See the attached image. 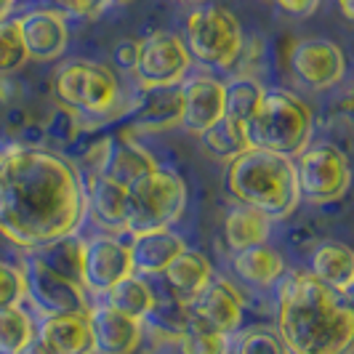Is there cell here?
<instances>
[{"label": "cell", "instance_id": "2", "mask_svg": "<svg viewBox=\"0 0 354 354\" xmlns=\"http://www.w3.org/2000/svg\"><path fill=\"white\" fill-rule=\"evenodd\" d=\"M277 288V336L288 354H349L354 312L309 272L283 274Z\"/></svg>", "mask_w": 354, "mask_h": 354}, {"label": "cell", "instance_id": "24", "mask_svg": "<svg viewBox=\"0 0 354 354\" xmlns=\"http://www.w3.org/2000/svg\"><path fill=\"white\" fill-rule=\"evenodd\" d=\"M234 272L243 283L253 288H269L285 274V261L277 250L264 243L245 250H234Z\"/></svg>", "mask_w": 354, "mask_h": 354}, {"label": "cell", "instance_id": "38", "mask_svg": "<svg viewBox=\"0 0 354 354\" xmlns=\"http://www.w3.org/2000/svg\"><path fill=\"white\" fill-rule=\"evenodd\" d=\"M17 83L8 80V77H0V104H8L14 96H17Z\"/></svg>", "mask_w": 354, "mask_h": 354}, {"label": "cell", "instance_id": "25", "mask_svg": "<svg viewBox=\"0 0 354 354\" xmlns=\"http://www.w3.org/2000/svg\"><path fill=\"white\" fill-rule=\"evenodd\" d=\"M272 232V218L250 205H237L227 213L224 234L232 250H245L253 245H264Z\"/></svg>", "mask_w": 354, "mask_h": 354}, {"label": "cell", "instance_id": "39", "mask_svg": "<svg viewBox=\"0 0 354 354\" xmlns=\"http://www.w3.org/2000/svg\"><path fill=\"white\" fill-rule=\"evenodd\" d=\"M338 8H341V14H344L346 21H352L354 19V3L352 0H338Z\"/></svg>", "mask_w": 354, "mask_h": 354}, {"label": "cell", "instance_id": "36", "mask_svg": "<svg viewBox=\"0 0 354 354\" xmlns=\"http://www.w3.org/2000/svg\"><path fill=\"white\" fill-rule=\"evenodd\" d=\"M136 48H139L136 40H123V43H118V46L112 48L115 64H118L120 70H133V64H136Z\"/></svg>", "mask_w": 354, "mask_h": 354}, {"label": "cell", "instance_id": "26", "mask_svg": "<svg viewBox=\"0 0 354 354\" xmlns=\"http://www.w3.org/2000/svg\"><path fill=\"white\" fill-rule=\"evenodd\" d=\"M106 299H109L112 309L123 312L128 317L139 319V322H144V319L155 312V306H158V299H155L152 288L147 285V280L136 277V274H128L118 285H112L106 290Z\"/></svg>", "mask_w": 354, "mask_h": 354}, {"label": "cell", "instance_id": "27", "mask_svg": "<svg viewBox=\"0 0 354 354\" xmlns=\"http://www.w3.org/2000/svg\"><path fill=\"white\" fill-rule=\"evenodd\" d=\"M176 346L178 354H230V336L187 312L176 333Z\"/></svg>", "mask_w": 354, "mask_h": 354}, {"label": "cell", "instance_id": "35", "mask_svg": "<svg viewBox=\"0 0 354 354\" xmlns=\"http://www.w3.org/2000/svg\"><path fill=\"white\" fill-rule=\"evenodd\" d=\"M53 3H56L59 8L75 14V17H93V14H99L102 6H104V0H53Z\"/></svg>", "mask_w": 354, "mask_h": 354}, {"label": "cell", "instance_id": "21", "mask_svg": "<svg viewBox=\"0 0 354 354\" xmlns=\"http://www.w3.org/2000/svg\"><path fill=\"white\" fill-rule=\"evenodd\" d=\"M309 274H315L338 296H349L354 285V253L344 243H322L312 256Z\"/></svg>", "mask_w": 354, "mask_h": 354}, {"label": "cell", "instance_id": "28", "mask_svg": "<svg viewBox=\"0 0 354 354\" xmlns=\"http://www.w3.org/2000/svg\"><path fill=\"white\" fill-rule=\"evenodd\" d=\"M200 142H203V149L211 152L213 158L227 160L237 158L240 152L250 149L248 147V133H245V123L240 120H232V118H221L218 123H213L211 128H205L200 133Z\"/></svg>", "mask_w": 354, "mask_h": 354}, {"label": "cell", "instance_id": "13", "mask_svg": "<svg viewBox=\"0 0 354 354\" xmlns=\"http://www.w3.org/2000/svg\"><path fill=\"white\" fill-rule=\"evenodd\" d=\"M88 328L93 354H136L142 346V322L109 304L88 309Z\"/></svg>", "mask_w": 354, "mask_h": 354}, {"label": "cell", "instance_id": "16", "mask_svg": "<svg viewBox=\"0 0 354 354\" xmlns=\"http://www.w3.org/2000/svg\"><path fill=\"white\" fill-rule=\"evenodd\" d=\"M224 118V83L213 77H192L181 86V115L178 123L192 133H203L205 128Z\"/></svg>", "mask_w": 354, "mask_h": 354}, {"label": "cell", "instance_id": "41", "mask_svg": "<svg viewBox=\"0 0 354 354\" xmlns=\"http://www.w3.org/2000/svg\"><path fill=\"white\" fill-rule=\"evenodd\" d=\"M11 6H14V0H0V21L8 17V11H11Z\"/></svg>", "mask_w": 354, "mask_h": 354}, {"label": "cell", "instance_id": "37", "mask_svg": "<svg viewBox=\"0 0 354 354\" xmlns=\"http://www.w3.org/2000/svg\"><path fill=\"white\" fill-rule=\"evenodd\" d=\"M274 3L290 17H309V14L317 11L319 6V0H274Z\"/></svg>", "mask_w": 354, "mask_h": 354}, {"label": "cell", "instance_id": "6", "mask_svg": "<svg viewBox=\"0 0 354 354\" xmlns=\"http://www.w3.org/2000/svg\"><path fill=\"white\" fill-rule=\"evenodd\" d=\"M53 91L64 109L77 118H88L104 123L118 112L120 86L112 70L93 62H70L53 75Z\"/></svg>", "mask_w": 354, "mask_h": 354}, {"label": "cell", "instance_id": "11", "mask_svg": "<svg viewBox=\"0 0 354 354\" xmlns=\"http://www.w3.org/2000/svg\"><path fill=\"white\" fill-rule=\"evenodd\" d=\"M128 274H133V264L123 240L99 234L80 245V288L86 293L106 296V290Z\"/></svg>", "mask_w": 354, "mask_h": 354}, {"label": "cell", "instance_id": "5", "mask_svg": "<svg viewBox=\"0 0 354 354\" xmlns=\"http://www.w3.org/2000/svg\"><path fill=\"white\" fill-rule=\"evenodd\" d=\"M187 208V187L181 176L165 168H152L149 174L133 178L128 184V211H125V232L168 230L176 224Z\"/></svg>", "mask_w": 354, "mask_h": 354}, {"label": "cell", "instance_id": "34", "mask_svg": "<svg viewBox=\"0 0 354 354\" xmlns=\"http://www.w3.org/2000/svg\"><path fill=\"white\" fill-rule=\"evenodd\" d=\"M48 131H51L56 139L70 142L72 136L80 131V118L75 112H70V109H59L51 118V123H48Z\"/></svg>", "mask_w": 354, "mask_h": 354}, {"label": "cell", "instance_id": "30", "mask_svg": "<svg viewBox=\"0 0 354 354\" xmlns=\"http://www.w3.org/2000/svg\"><path fill=\"white\" fill-rule=\"evenodd\" d=\"M261 96H264V88L259 86V80H253L250 75H240L230 86H224V115L232 120L248 123L253 112L259 109Z\"/></svg>", "mask_w": 354, "mask_h": 354}, {"label": "cell", "instance_id": "33", "mask_svg": "<svg viewBox=\"0 0 354 354\" xmlns=\"http://www.w3.org/2000/svg\"><path fill=\"white\" fill-rule=\"evenodd\" d=\"M24 301V274L17 266L0 261V309Z\"/></svg>", "mask_w": 354, "mask_h": 354}, {"label": "cell", "instance_id": "32", "mask_svg": "<svg viewBox=\"0 0 354 354\" xmlns=\"http://www.w3.org/2000/svg\"><path fill=\"white\" fill-rule=\"evenodd\" d=\"M234 354H288V349L277 336V330L250 328L245 333H240Z\"/></svg>", "mask_w": 354, "mask_h": 354}, {"label": "cell", "instance_id": "15", "mask_svg": "<svg viewBox=\"0 0 354 354\" xmlns=\"http://www.w3.org/2000/svg\"><path fill=\"white\" fill-rule=\"evenodd\" d=\"M19 21V32L27 48V59L35 62H51L59 59L67 48V21L53 8H37L24 14Z\"/></svg>", "mask_w": 354, "mask_h": 354}, {"label": "cell", "instance_id": "31", "mask_svg": "<svg viewBox=\"0 0 354 354\" xmlns=\"http://www.w3.org/2000/svg\"><path fill=\"white\" fill-rule=\"evenodd\" d=\"M27 62V48L19 32L17 19H3L0 21V75L19 70Z\"/></svg>", "mask_w": 354, "mask_h": 354}, {"label": "cell", "instance_id": "9", "mask_svg": "<svg viewBox=\"0 0 354 354\" xmlns=\"http://www.w3.org/2000/svg\"><path fill=\"white\" fill-rule=\"evenodd\" d=\"M192 56L187 51L184 40L174 32H152L136 48L133 75L139 77L142 88H160V86H176L189 72Z\"/></svg>", "mask_w": 354, "mask_h": 354}, {"label": "cell", "instance_id": "10", "mask_svg": "<svg viewBox=\"0 0 354 354\" xmlns=\"http://www.w3.org/2000/svg\"><path fill=\"white\" fill-rule=\"evenodd\" d=\"M24 299L35 306L43 317L64 315V312H88L86 290L80 283L62 277L48 264L40 261V256H32L24 261Z\"/></svg>", "mask_w": 354, "mask_h": 354}, {"label": "cell", "instance_id": "29", "mask_svg": "<svg viewBox=\"0 0 354 354\" xmlns=\"http://www.w3.org/2000/svg\"><path fill=\"white\" fill-rule=\"evenodd\" d=\"M35 341V322L21 306L0 309V354H19Z\"/></svg>", "mask_w": 354, "mask_h": 354}, {"label": "cell", "instance_id": "17", "mask_svg": "<svg viewBox=\"0 0 354 354\" xmlns=\"http://www.w3.org/2000/svg\"><path fill=\"white\" fill-rule=\"evenodd\" d=\"M37 341L53 354H93L88 312H64L46 317Z\"/></svg>", "mask_w": 354, "mask_h": 354}, {"label": "cell", "instance_id": "3", "mask_svg": "<svg viewBox=\"0 0 354 354\" xmlns=\"http://www.w3.org/2000/svg\"><path fill=\"white\" fill-rule=\"evenodd\" d=\"M227 189L240 205H250L272 221L290 216L301 200L293 160L264 149H245L230 160Z\"/></svg>", "mask_w": 354, "mask_h": 354}, {"label": "cell", "instance_id": "18", "mask_svg": "<svg viewBox=\"0 0 354 354\" xmlns=\"http://www.w3.org/2000/svg\"><path fill=\"white\" fill-rule=\"evenodd\" d=\"M86 189V213L91 211L93 221L106 230H125V211H128V187L118 184L104 174H91Z\"/></svg>", "mask_w": 354, "mask_h": 354}, {"label": "cell", "instance_id": "4", "mask_svg": "<svg viewBox=\"0 0 354 354\" xmlns=\"http://www.w3.org/2000/svg\"><path fill=\"white\" fill-rule=\"evenodd\" d=\"M250 149H264L285 158H296L306 149L315 133V115L290 91H264L259 109L245 123Z\"/></svg>", "mask_w": 354, "mask_h": 354}, {"label": "cell", "instance_id": "14", "mask_svg": "<svg viewBox=\"0 0 354 354\" xmlns=\"http://www.w3.org/2000/svg\"><path fill=\"white\" fill-rule=\"evenodd\" d=\"M243 306H245V301L234 285L227 283L224 277H211V283L200 290V296L187 309L203 322H208L211 328H216L218 333L232 336L240 330Z\"/></svg>", "mask_w": 354, "mask_h": 354}, {"label": "cell", "instance_id": "42", "mask_svg": "<svg viewBox=\"0 0 354 354\" xmlns=\"http://www.w3.org/2000/svg\"><path fill=\"white\" fill-rule=\"evenodd\" d=\"M184 3H203V0H184Z\"/></svg>", "mask_w": 354, "mask_h": 354}, {"label": "cell", "instance_id": "40", "mask_svg": "<svg viewBox=\"0 0 354 354\" xmlns=\"http://www.w3.org/2000/svg\"><path fill=\"white\" fill-rule=\"evenodd\" d=\"M19 354H53V352H48V349H46V346H43V344H40V341L35 338V341H32L27 349H21Z\"/></svg>", "mask_w": 354, "mask_h": 354}, {"label": "cell", "instance_id": "8", "mask_svg": "<svg viewBox=\"0 0 354 354\" xmlns=\"http://www.w3.org/2000/svg\"><path fill=\"white\" fill-rule=\"evenodd\" d=\"M293 171L299 195L309 203H333L349 189L352 181L349 160L333 144H317L299 152Z\"/></svg>", "mask_w": 354, "mask_h": 354}, {"label": "cell", "instance_id": "1", "mask_svg": "<svg viewBox=\"0 0 354 354\" xmlns=\"http://www.w3.org/2000/svg\"><path fill=\"white\" fill-rule=\"evenodd\" d=\"M86 218L83 176L70 160L0 144V234L30 253L72 237Z\"/></svg>", "mask_w": 354, "mask_h": 354}, {"label": "cell", "instance_id": "22", "mask_svg": "<svg viewBox=\"0 0 354 354\" xmlns=\"http://www.w3.org/2000/svg\"><path fill=\"white\" fill-rule=\"evenodd\" d=\"M142 102L136 104V115H133V125L136 128H168V125L178 123L181 115V83L176 86H160V88H144Z\"/></svg>", "mask_w": 354, "mask_h": 354}, {"label": "cell", "instance_id": "19", "mask_svg": "<svg viewBox=\"0 0 354 354\" xmlns=\"http://www.w3.org/2000/svg\"><path fill=\"white\" fill-rule=\"evenodd\" d=\"M181 250H187V245L176 232L171 230L133 234V243L128 245L133 272H142V274H162L165 266L171 264Z\"/></svg>", "mask_w": 354, "mask_h": 354}, {"label": "cell", "instance_id": "7", "mask_svg": "<svg viewBox=\"0 0 354 354\" xmlns=\"http://www.w3.org/2000/svg\"><path fill=\"white\" fill-rule=\"evenodd\" d=\"M243 27L232 11L221 6H200L187 19L184 46L189 56L216 70L232 67L243 51Z\"/></svg>", "mask_w": 354, "mask_h": 354}, {"label": "cell", "instance_id": "23", "mask_svg": "<svg viewBox=\"0 0 354 354\" xmlns=\"http://www.w3.org/2000/svg\"><path fill=\"white\" fill-rule=\"evenodd\" d=\"M152 168H158V162L142 144H136L133 139H115L106 147L104 165H102L99 174H104V176L115 178L118 184L128 187L133 178L149 174Z\"/></svg>", "mask_w": 354, "mask_h": 354}, {"label": "cell", "instance_id": "20", "mask_svg": "<svg viewBox=\"0 0 354 354\" xmlns=\"http://www.w3.org/2000/svg\"><path fill=\"white\" fill-rule=\"evenodd\" d=\"M165 283L178 306H189L200 296V290L211 283V261L197 250H181L171 264L165 266Z\"/></svg>", "mask_w": 354, "mask_h": 354}, {"label": "cell", "instance_id": "12", "mask_svg": "<svg viewBox=\"0 0 354 354\" xmlns=\"http://www.w3.org/2000/svg\"><path fill=\"white\" fill-rule=\"evenodd\" d=\"M290 70L306 88H333L346 75V56L333 40L304 37L290 48Z\"/></svg>", "mask_w": 354, "mask_h": 354}]
</instances>
